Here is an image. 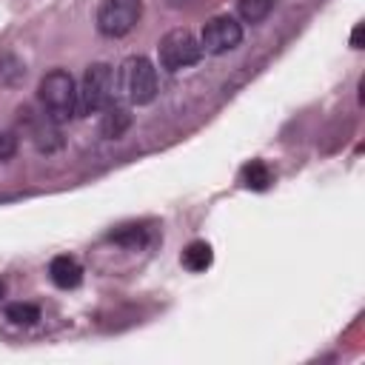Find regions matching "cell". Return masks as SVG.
I'll return each mask as SVG.
<instances>
[{
  "label": "cell",
  "mask_w": 365,
  "mask_h": 365,
  "mask_svg": "<svg viewBox=\"0 0 365 365\" xmlns=\"http://www.w3.org/2000/svg\"><path fill=\"white\" fill-rule=\"evenodd\" d=\"M117 91L131 106H148L157 97V68L148 57L131 54L117 68Z\"/></svg>",
  "instance_id": "1"
},
{
  "label": "cell",
  "mask_w": 365,
  "mask_h": 365,
  "mask_svg": "<svg viewBox=\"0 0 365 365\" xmlns=\"http://www.w3.org/2000/svg\"><path fill=\"white\" fill-rule=\"evenodd\" d=\"M37 97L43 103V114L51 117L57 125L68 123L77 114V86H74V77L63 68H54L40 80Z\"/></svg>",
  "instance_id": "2"
},
{
  "label": "cell",
  "mask_w": 365,
  "mask_h": 365,
  "mask_svg": "<svg viewBox=\"0 0 365 365\" xmlns=\"http://www.w3.org/2000/svg\"><path fill=\"white\" fill-rule=\"evenodd\" d=\"M114 71L108 63H91L77 86V114H97L111 103Z\"/></svg>",
  "instance_id": "3"
},
{
  "label": "cell",
  "mask_w": 365,
  "mask_h": 365,
  "mask_svg": "<svg viewBox=\"0 0 365 365\" xmlns=\"http://www.w3.org/2000/svg\"><path fill=\"white\" fill-rule=\"evenodd\" d=\"M157 54H160V66L165 71H182L202 60V46L188 29H171L160 40Z\"/></svg>",
  "instance_id": "4"
},
{
  "label": "cell",
  "mask_w": 365,
  "mask_h": 365,
  "mask_svg": "<svg viewBox=\"0 0 365 365\" xmlns=\"http://www.w3.org/2000/svg\"><path fill=\"white\" fill-rule=\"evenodd\" d=\"M143 17V0H103L97 9V29L106 37H125Z\"/></svg>",
  "instance_id": "5"
},
{
  "label": "cell",
  "mask_w": 365,
  "mask_h": 365,
  "mask_svg": "<svg viewBox=\"0 0 365 365\" xmlns=\"http://www.w3.org/2000/svg\"><path fill=\"white\" fill-rule=\"evenodd\" d=\"M242 40V26L237 17L231 14H217L211 17L205 26H202V34H200V46H202V54H225L231 48H237Z\"/></svg>",
  "instance_id": "6"
},
{
  "label": "cell",
  "mask_w": 365,
  "mask_h": 365,
  "mask_svg": "<svg viewBox=\"0 0 365 365\" xmlns=\"http://www.w3.org/2000/svg\"><path fill=\"white\" fill-rule=\"evenodd\" d=\"M20 114H23V120H26V125H29V137H31V143L37 145V151L51 154V151L63 148V134H60V128H57V123H54L51 117H46V114L34 117L31 108H20Z\"/></svg>",
  "instance_id": "7"
},
{
  "label": "cell",
  "mask_w": 365,
  "mask_h": 365,
  "mask_svg": "<svg viewBox=\"0 0 365 365\" xmlns=\"http://www.w3.org/2000/svg\"><path fill=\"white\" fill-rule=\"evenodd\" d=\"M48 277H51V282L57 288H66L68 291V288H77L83 282V265L74 257L63 254V257H54L48 262Z\"/></svg>",
  "instance_id": "8"
},
{
  "label": "cell",
  "mask_w": 365,
  "mask_h": 365,
  "mask_svg": "<svg viewBox=\"0 0 365 365\" xmlns=\"http://www.w3.org/2000/svg\"><path fill=\"white\" fill-rule=\"evenodd\" d=\"M128 125H131V114H128V108H123V106H106L103 108V117H100V134L106 137V140H117V137H123L125 131H128Z\"/></svg>",
  "instance_id": "9"
},
{
  "label": "cell",
  "mask_w": 365,
  "mask_h": 365,
  "mask_svg": "<svg viewBox=\"0 0 365 365\" xmlns=\"http://www.w3.org/2000/svg\"><path fill=\"white\" fill-rule=\"evenodd\" d=\"M211 262H214V251H211V245H208V242L194 240V242H188V245H185V251H182V265H185L188 271L200 274V271H205Z\"/></svg>",
  "instance_id": "10"
},
{
  "label": "cell",
  "mask_w": 365,
  "mask_h": 365,
  "mask_svg": "<svg viewBox=\"0 0 365 365\" xmlns=\"http://www.w3.org/2000/svg\"><path fill=\"white\" fill-rule=\"evenodd\" d=\"M277 0H237V14L242 23H262L274 11Z\"/></svg>",
  "instance_id": "11"
},
{
  "label": "cell",
  "mask_w": 365,
  "mask_h": 365,
  "mask_svg": "<svg viewBox=\"0 0 365 365\" xmlns=\"http://www.w3.org/2000/svg\"><path fill=\"white\" fill-rule=\"evenodd\" d=\"M240 180H242V185H245V188L265 191V188L271 185V171H268V165H265L262 160H251V163L242 168Z\"/></svg>",
  "instance_id": "12"
},
{
  "label": "cell",
  "mask_w": 365,
  "mask_h": 365,
  "mask_svg": "<svg viewBox=\"0 0 365 365\" xmlns=\"http://www.w3.org/2000/svg\"><path fill=\"white\" fill-rule=\"evenodd\" d=\"M26 77V66L14 54H0V83L3 86H17Z\"/></svg>",
  "instance_id": "13"
},
{
  "label": "cell",
  "mask_w": 365,
  "mask_h": 365,
  "mask_svg": "<svg viewBox=\"0 0 365 365\" xmlns=\"http://www.w3.org/2000/svg\"><path fill=\"white\" fill-rule=\"evenodd\" d=\"M6 319H11L14 325H34L40 319V308L31 302H11L6 308Z\"/></svg>",
  "instance_id": "14"
},
{
  "label": "cell",
  "mask_w": 365,
  "mask_h": 365,
  "mask_svg": "<svg viewBox=\"0 0 365 365\" xmlns=\"http://www.w3.org/2000/svg\"><path fill=\"white\" fill-rule=\"evenodd\" d=\"M111 240L123 242V245H143L145 242V228L143 225H123V228L111 231Z\"/></svg>",
  "instance_id": "15"
},
{
  "label": "cell",
  "mask_w": 365,
  "mask_h": 365,
  "mask_svg": "<svg viewBox=\"0 0 365 365\" xmlns=\"http://www.w3.org/2000/svg\"><path fill=\"white\" fill-rule=\"evenodd\" d=\"M17 151V131H0V163L11 160Z\"/></svg>",
  "instance_id": "16"
},
{
  "label": "cell",
  "mask_w": 365,
  "mask_h": 365,
  "mask_svg": "<svg viewBox=\"0 0 365 365\" xmlns=\"http://www.w3.org/2000/svg\"><path fill=\"white\" fill-rule=\"evenodd\" d=\"M359 43H362V23H359V26L354 29V34H351V46L359 48Z\"/></svg>",
  "instance_id": "17"
},
{
  "label": "cell",
  "mask_w": 365,
  "mask_h": 365,
  "mask_svg": "<svg viewBox=\"0 0 365 365\" xmlns=\"http://www.w3.org/2000/svg\"><path fill=\"white\" fill-rule=\"evenodd\" d=\"M3 294H6V282L0 279V299H3Z\"/></svg>",
  "instance_id": "18"
},
{
  "label": "cell",
  "mask_w": 365,
  "mask_h": 365,
  "mask_svg": "<svg viewBox=\"0 0 365 365\" xmlns=\"http://www.w3.org/2000/svg\"><path fill=\"white\" fill-rule=\"evenodd\" d=\"M171 3H180V0H171Z\"/></svg>",
  "instance_id": "19"
}]
</instances>
